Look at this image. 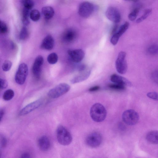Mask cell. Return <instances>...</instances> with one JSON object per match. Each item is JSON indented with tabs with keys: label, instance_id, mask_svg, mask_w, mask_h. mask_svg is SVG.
<instances>
[{
	"label": "cell",
	"instance_id": "1",
	"mask_svg": "<svg viewBox=\"0 0 158 158\" xmlns=\"http://www.w3.org/2000/svg\"><path fill=\"white\" fill-rule=\"evenodd\" d=\"M90 114L93 120L97 122H100L106 118L107 112L103 105L99 103H96L91 107Z\"/></svg>",
	"mask_w": 158,
	"mask_h": 158
},
{
	"label": "cell",
	"instance_id": "2",
	"mask_svg": "<svg viewBox=\"0 0 158 158\" xmlns=\"http://www.w3.org/2000/svg\"><path fill=\"white\" fill-rule=\"evenodd\" d=\"M56 136L58 142L62 145H68L71 143L72 140V137L69 132L61 125L57 127Z\"/></svg>",
	"mask_w": 158,
	"mask_h": 158
},
{
	"label": "cell",
	"instance_id": "3",
	"mask_svg": "<svg viewBox=\"0 0 158 158\" xmlns=\"http://www.w3.org/2000/svg\"><path fill=\"white\" fill-rule=\"evenodd\" d=\"M70 89L68 84L61 83L51 89L48 92V95L52 98H57L66 93Z\"/></svg>",
	"mask_w": 158,
	"mask_h": 158
},
{
	"label": "cell",
	"instance_id": "4",
	"mask_svg": "<svg viewBox=\"0 0 158 158\" xmlns=\"http://www.w3.org/2000/svg\"><path fill=\"white\" fill-rule=\"evenodd\" d=\"M122 118L123 121L129 125H135L139 119V116L138 113L132 109L125 111L123 113Z\"/></svg>",
	"mask_w": 158,
	"mask_h": 158
},
{
	"label": "cell",
	"instance_id": "5",
	"mask_svg": "<svg viewBox=\"0 0 158 158\" xmlns=\"http://www.w3.org/2000/svg\"><path fill=\"white\" fill-rule=\"evenodd\" d=\"M126 53L121 51L118 53L115 61V65L116 70L121 74L126 73L127 69V63L126 60Z\"/></svg>",
	"mask_w": 158,
	"mask_h": 158
},
{
	"label": "cell",
	"instance_id": "6",
	"mask_svg": "<svg viewBox=\"0 0 158 158\" xmlns=\"http://www.w3.org/2000/svg\"><path fill=\"white\" fill-rule=\"evenodd\" d=\"M28 73L27 65L24 63L20 64L15 75V79L16 82L19 85L23 84L26 80Z\"/></svg>",
	"mask_w": 158,
	"mask_h": 158
},
{
	"label": "cell",
	"instance_id": "7",
	"mask_svg": "<svg viewBox=\"0 0 158 158\" xmlns=\"http://www.w3.org/2000/svg\"><path fill=\"white\" fill-rule=\"evenodd\" d=\"M95 8L96 7L93 3L88 2H84L80 5L78 13L81 17L87 18L93 13Z\"/></svg>",
	"mask_w": 158,
	"mask_h": 158
},
{
	"label": "cell",
	"instance_id": "8",
	"mask_svg": "<svg viewBox=\"0 0 158 158\" xmlns=\"http://www.w3.org/2000/svg\"><path fill=\"white\" fill-rule=\"evenodd\" d=\"M102 137L101 135L98 132H93L89 134L86 139V144L89 146L97 148L102 143Z\"/></svg>",
	"mask_w": 158,
	"mask_h": 158
},
{
	"label": "cell",
	"instance_id": "9",
	"mask_svg": "<svg viewBox=\"0 0 158 158\" xmlns=\"http://www.w3.org/2000/svg\"><path fill=\"white\" fill-rule=\"evenodd\" d=\"M105 15L109 20L114 23H118L121 20L120 13L118 10L115 7H108L106 11Z\"/></svg>",
	"mask_w": 158,
	"mask_h": 158
},
{
	"label": "cell",
	"instance_id": "10",
	"mask_svg": "<svg viewBox=\"0 0 158 158\" xmlns=\"http://www.w3.org/2000/svg\"><path fill=\"white\" fill-rule=\"evenodd\" d=\"M129 26V23L126 22L121 25L118 28L117 31L112 34L110 40V42L113 45H115L117 44L120 36L126 31Z\"/></svg>",
	"mask_w": 158,
	"mask_h": 158
},
{
	"label": "cell",
	"instance_id": "11",
	"mask_svg": "<svg viewBox=\"0 0 158 158\" xmlns=\"http://www.w3.org/2000/svg\"><path fill=\"white\" fill-rule=\"evenodd\" d=\"M44 62L43 57L39 55L35 58L32 67V73L35 77L37 79L40 77L41 68Z\"/></svg>",
	"mask_w": 158,
	"mask_h": 158
},
{
	"label": "cell",
	"instance_id": "12",
	"mask_svg": "<svg viewBox=\"0 0 158 158\" xmlns=\"http://www.w3.org/2000/svg\"><path fill=\"white\" fill-rule=\"evenodd\" d=\"M43 103V100L40 99L29 103L21 110L19 114L24 115L27 114L39 107Z\"/></svg>",
	"mask_w": 158,
	"mask_h": 158
},
{
	"label": "cell",
	"instance_id": "13",
	"mask_svg": "<svg viewBox=\"0 0 158 158\" xmlns=\"http://www.w3.org/2000/svg\"><path fill=\"white\" fill-rule=\"evenodd\" d=\"M68 53L71 60L75 63L81 61L85 56V53L81 49L69 50Z\"/></svg>",
	"mask_w": 158,
	"mask_h": 158
},
{
	"label": "cell",
	"instance_id": "14",
	"mask_svg": "<svg viewBox=\"0 0 158 158\" xmlns=\"http://www.w3.org/2000/svg\"><path fill=\"white\" fill-rule=\"evenodd\" d=\"M110 81L114 83L125 86H131V82L125 78L116 74H112L110 77Z\"/></svg>",
	"mask_w": 158,
	"mask_h": 158
},
{
	"label": "cell",
	"instance_id": "15",
	"mask_svg": "<svg viewBox=\"0 0 158 158\" xmlns=\"http://www.w3.org/2000/svg\"><path fill=\"white\" fill-rule=\"evenodd\" d=\"M80 73L71 79L70 81L72 84L79 83L87 79L89 77L91 70L86 68L80 71Z\"/></svg>",
	"mask_w": 158,
	"mask_h": 158
},
{
	"label": "cell",
	"instance_id": "16",
	"mask_svg": "<svg viewBox=\"0 0 158 158\" xmlns=\"http://www.w3.org/2000/svg\"><path fill=\"white\" fill-rule=\"evenodd\" d=\"M54 43L53 37L51 35H47L43 40L41 44L42 49L50 50L52 49Z\"/></svg>",
	"mask_w": 158,
	"mask_h": 158
},
{
	"label": "cell",
	"instance_id": "17",
	"mask_svg": "<svg viewBox=\"0 0 158 158\" xmlns=\"http://www.w3.org/2000/svg\"><path fill=\"white\" fill-rule=\"evenodd\" d=\"M38 144L40 149L43 151H47L50 149L51 146L49 139L45 135L42 136L39 139Z\"/></svg>",
	"mask_w": 158,
	"mask_h": 158
},
{
	"label": "cell",
	"instance_id": "18",
	"mask_svg": "<svg viewBox=\"0 0 158 158\" xmlns=\"http://www.w3.org/2000/svg\"><path fill=\"white\" fill-rule=\"evenodd\" d=\"M77 37V33L75 30L69 29L66 30L63 33L62 38L65 42L69 43L74 41Z\"/></svg>",
	"mask_w": 158,
	"mask_h": 158
},
{
	"label": "cell",
	"instance_id": "19",
	"mask_svg": "<svg viewBox=\"0 0 158 158\" xmlns=\"http://www.w3.org/2000/svg\"><path fill=\"white\" fill-rule=\"evenodd\" d=\"M146 139L149 143L153 144H157L158 143V133L157 131H152L148 133Z\"/></svg>",
	"mask_w": 158,
	"mask_h": 158
},
{
	"label": "cell",
	"instance_id": "20",
	"mask_svg": "<svg viewBox=\"0 0 158 158\" xmlns=\"http://www.w3.org/2000/svg\"><path fill=\"white\" fill-rule=\"evenodd\" d=\"M42 12L44 18L47 19H51L54 14L53 8L51 6H45L42 8Z\"/></svg>",
	"mask_w": 158,
	"mask_h": 158
},
{
	"label": "cell",
	"instance_id": "21",
	"mask_svg": "<svg viewBox=\"0 0 158 158\" xmlns=\"http://www.w3.org/2000/svg\"><path fill=\"white\" fill-rule=\"evenodd\" d=\"M30 19L34 21H37L39 20L40 14V11L34 9L31 10L30 13Z\"/></svg>",
	"mask_w": 158,
	"mask_h": 158
},
{
	"label": "cell",
	"instance_id": "22",
	"mask_svg": "<svg viewBox=\"0 0 158 158\" xmlns=\"http://www.w3.org/2000/svg\"><path fill=\"white\" fill-rule=\"evenodd\" d=\"M47 61L51 64H54L56 63L58 60V56L57 54L53 52L49 54L47 57Z\"/></svg>",
	"mask_w": 158,
	"mask_h": 158
},
{
	"label": "cell",
	"instance_id": "23",
	"mask_svg": "<svg viewBox=\"0 0 158 158\" xmlns=\"http://www.w3.org/2000/svg\"><path fill=\"white\" fill-rule=\"evenodd\" d=\"M139 7H136L128 15V18L131 21H133L136 19L139 11Z\"/></svg>",
	"mask_w": 158,
	"mask_h": 158
},
{
	"label": "cell",
	"instance_id": "24",
	"mask_svg": "<svg viewBox=\"0 0 158 158\" xmlns=\"http://www.w3.org/2000/svg\"><path fill=\"white\" fill-rule=\"evenodd\" d=\"M14 95V91L11 89H8L4 92L3 98L5 101H9L13 98Z\"/></svg>",
	"mask_w": 158,
	"mask_h": 158
},
{
	"label": "cell",
	"instance_id": "25",
	"mask_svg": "<svg viewBox=\"0 0 158 158\" xmlns=\"http://www.w3.org/2000/svg\"><path fill=\"white\" fill-rule=\"evenodd\" d=\"M28 36L27 29L26 27H22L19 34V39L21 40H24L27 39Z\"/></svg>",
	"mask_w": 158,
	"mask_h": 158
},
{
	"label": "cell",
	"instance_id": "26",
	"mask_svg": "<svg viewBox=\"0 0 158 158\" xmlns=\"http://www.w3.org/2000/svg\"><path fill=\"white\" fill-rule=\"evenodd\" d=\"M152 11V10L151 9H148L145 10L143 15L137 19L136 22L139 23L143 21L151 14Z\"/></svg>",
	"mask_w": 158,
	"mask_h": 158
},
{
	"label": "cell",
	"instance_id": "27",
	"mask_svg": "<svg viewBox=\"0 0 158 158\" xmlns=\"http://www.w3.org/2000/svg\"><path fill=\"white\" fill-rule=\"evenodd\" d=\"M22 3L23 5L24 8L29 10L31 9L34 6V2L32 0H23L22 1Z\"/></svg>",
	"mask_w": 158,
	"mask_h": 158
},
{
	"label": "cell",
	"instance_id": "28",
	"mask_svg": "<svg viewBox=\"0 0 158 158\" xmlns=\"http://www.w3.org/2000/svg\"><path fill=\"white\" fill-rule=\"evenodd\" d=\"M12 64V63L9 60L5 61L3 63L2 66L3 71L5 72L9 71L11 69Z\"/></svg>",
	"mask_w": 158,
	"mask_h": 158
},
{
	"label": "cell",
	"instance_id": "29",
	"mask_svg": "<svg viewBox=\"0 0 158 158\" xmlns=\"http://www.w3.org/2000/svg\"><path fill=\"white\" fill-rule=\"evenodd\" d=\"M148 52L149 53L152 55H155L158 52V46L155 44L150 46L148 49Z\"/></svg>",
	"mask_w": 158,
	"mask_h": 158
},
{
	"label": "cell",
	"instance_id": "30",
	"mask_svg": "<svg viewBox=\"0 0 158 158\" xmlns=\"http://www.w3.org/2000/svg\"><path fill=\"white\" fill-rule=\"evenodd\" d=\"M108 86L110 88L116 90H123L125 88V86L115 83L110 84Z\"/></svg>",
	"mask_w": 158,
	"mask_h": 158
},
{
	"label": "cell",
	"instance_id": "31",
	"mask_svg": "<svg viewBox=\"0 0 158 158\" xmlns=\"http://www.w3.org/2000/svg\"><path fill=\"white\" fill-rule=\"evenodd\" d=\"M8 31V27L6 24L2 22L0 26V33L4 34L7 32Z\"/></svg>",
	"mask_w": 158,
	"mask_h": 158
},
{
	"label": "cell",
	"instance_id": "32",
	"mask_svg": "<svg viewBox=\"0 0 158 158\" xmlns=\"http://www.w3.org/2000/svg\"><path fill=\"white\" fill-rule=\"evenodd\" d=\"M147 96L149 98L155 100H158V94L156 92H152L148 93L147 94Z\"/></svg>",
	"mask_w": 158,
	"mask_h": 158
},
{
	"label": "cell",
	"instance_id": "33",
	"mask_svg": "<svg viewBox=\"0 0 158 158\" xmlns=\"http://www.w3.org/2000/svg\"><path fill=\"white\" fill-rule=\"evenodd\" d=\"M8 86L7 81L4 79L0 78V88L2 89H5Z\"/></svg>",
	"mask_w": 158,
	"mask_h": 158
},
{
	"label": "cell",
	"instance_id": "34",
	"mask_svg": "<svg viewBox=\"0 0 158 158\" xmlns=\"http://www.w3.org/2000/svg\"><path fill=\"white\" fill-rule=\"evenodd\" d=\"M30 10L24 8L22 11V17L29 18Z\"/></svg>",
	"mask_w": 158,
	"mask_h": 158
},
{
	"label": "cell",
	"instance_id": "35",
	"mask_svg": "<svg viewBox=\"0 0 158 158\" xmlns=\"http://www.w3.org/2000/svg\"><path fill=\"white\" fill-rule=\"evenodd\" d=\"M22 21L23 23L26 26L29 25L30 23L29 18L22 17Z\"/></svg>",
	"mask_w": 158,
	"mask_h": 158
},
{
	"label": "cell",
	"instance_id": "36",
	"mask_svg": "<svg viewBox=\"0 0 158 158\" xmlns=\"http://www.w3.org/2000/svg\"><path fill=\"white\" fill-rule=\"evenodd\" d=\"M100 87L99 86H95L90 88L89 90L90 92H93L97 91L99 89Z\"/></svg>",
	"mask_w": 158,
	"mask_h": 158
},
{
	"label": "cell",
	"instance_id": "37",
	"mask_svg": "<svg viewBox=\"0 0 158 158\" xmlns=\"http://www.w3.org/2000/svg\"><path fill=\"white\" fill-rule=\"evenodd\" d=\"M21 158H30V155L28 152H25L22 154Z\"/></svg>",
	"mask_w": 158,
	"mask_h": 158
},
{
	"label": "cell",
	"instance_id": "38",
	"mask_svg": "<svg viewBox=\"0 0 158 158\" xmlns=\"http://www.w3.org/2000/svg\"><path fill=\"white\" fill-rule=\"evenodd\" d=\"M2 145L3 147H4L6 144V140L5 138H3L2 140Z\"/></svg>",
	"mask_w": 158,
	"mask_h": 158
},
{
	"label": "cell",
	"instance_id": "39",
	"mask_svg": "<svg viewBox=\"0 0 158 158\" xmlns=\"http://www.w3.org/2000/svg\"><path fill=\"white\" fill-rule=\"evenodd\" d=\"M4 114V112L3 110L0 111V122Z\"/></svg>",
	"mask_w": 158,
	"mask_h": 158
},
{
	"label": "cell",
	"instance_id": "40",
	"mask_svg": "<svg viewBox=\"0 0 158 158\" xmlns=\"http://www.w3.org/2000/svg\"><path fill=\"white\" fill-rule=\"evenodd\" d=\"M2 23V22L1 21V20H0V26L1 25V24Z\"/></svg>",
	"mask_w": 158,
	"mask_h": 158
}]
</instances>
